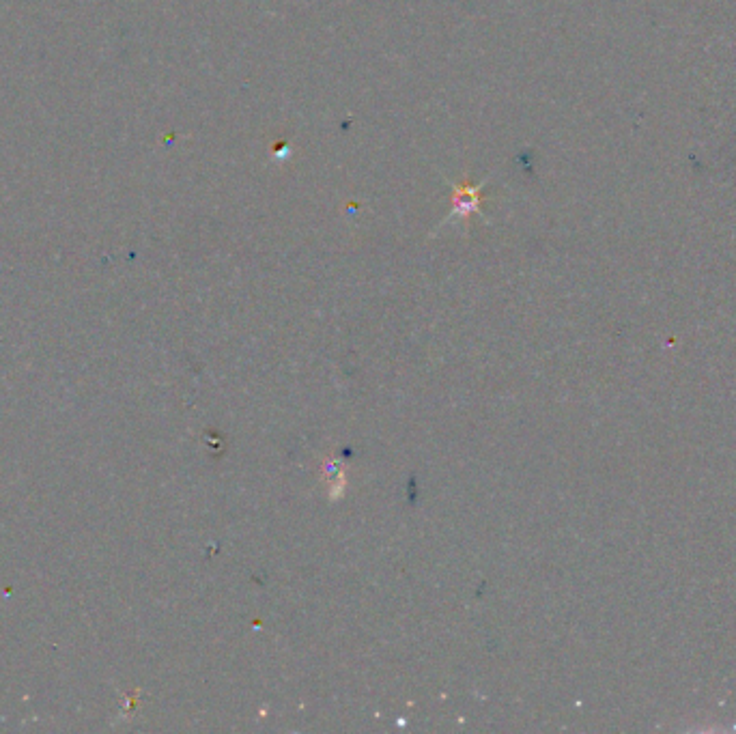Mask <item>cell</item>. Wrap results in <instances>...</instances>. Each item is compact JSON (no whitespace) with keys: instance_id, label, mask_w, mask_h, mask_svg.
Masks as SVG:
<instances>
[{"instance_id":"1","label":"cell","mask_w":736,"mask_h":734,"mask_svg":"<svg viewBox=\"0 0 736 734\" xmlns=\"http://www.w3.org/2000/svg\"><path fill=\"white\" fill-rule=\"evenodd\" d=\"M485 186H487V179L478 181V183H472V181L452 183L450 181V190H452L450 211H448V216L440 222V227H437L431 235H435L437 231H442L444 227H448V224H452V222H463V231L467 233V231H470L472 216H483L485 220H489L483 214V190H485Z\"/></svg>"},{"instance_id":"2","label":"cell","mask_w":736,"mask_h":734,"mask_svg":"<svg viewBox=\"0 0 736 734\" xmlns=\"http://www.w3.org/2000/svg\"><path fill=\"white\" fill-rule=\"evenodd\" d=\"M291 153V145H278L272 153V162H285Z\"/></svg>"}]
</instances>
